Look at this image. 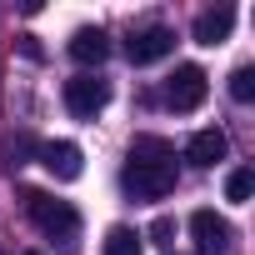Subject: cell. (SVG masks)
Here are the masks:
<instances>
[{"mask_svg":"<svg viewBox=\"0 0 255 255\" xmlns=\"http://www.w3.org/2000/svg\"><path fill=\"white\" fill-rule=\"evenodd\" d=\"M20 200H25V215L50 240H60V255H80V210L70 200H55L45 190H20Z\"/></svg>","mask_w":255,"mask_h":255,"instance_id":"6da1fadb","label":"cell"},{"mask_svg":"<svg viewBox=\"0 0 255 255\" xmlns=\"http://www.w3.org/2000/svg\"><path fill=\"white\" fill-rule=\"evenodd\" d=\"M120 190L130 200H160L175 190V160H125Z\"/></svg>","mask_w":255,"mask_h":255,"instance_id":"7a4b0ae2","label":"cell"},{"mask_svg":"<svg viewBox=\"0 0 255 255\" xmlns=\"http://www.w3.org/2000/svg\"><path fill=\"white\" fill-rule=\"evenodd\" d=\"M105 105H110V80H100L95 70H80L65 80V110L75 120H95Z\"/></svg>","mask_w":255,"mask_h":255,"instance_id":"3957f363","label":"cell"},{"mask_svg":"<svg viewBox=\"0 0 255 255\" xmlns=\"http://www.w3.org/2000/svg\"><path fill=\"white\" fill-rule=\"evenodd\" d=\"M205 90H210V75L200 70V65H175V75L165 80V105L170 110H200V100H205Z\"/></svg>","mask_w":255,"mask_h":255,"instance_id":"277c9868","label":"cell"},{"mask_svg":"<svg viewBox=\"0 0 255 255\" xmlns=\"http://www.w3.org/2000/svg\"><path fill=\"white\" fill-rule=\"evenodd\" d=\"M170 50H175V30H170V25H145V30H135L130 40H125L130 65H155V60H165Z\"/></svg>","mask_w":255,"mask_h":255,"instance_id":"5b68a950","label":"cell"},{"mask_svg":"<svg viewBox=\"0 0 255 255\" xmlns=\"http://www.w3.org/2000/svg\"><path fill=\"white\" fill-rule=\"evenodd\" d=\"M190 235H195L200 255H225L230 250V220L215 215V210H195L190 215Z\"/></svg>","mask_w":255,"mask_h":255,"instance_id":"8992f818","label":"cell"},{"mask_svg":"<svg viewBox=\"0 0 255 255\" xmlns=\"http://www.w3.org/2000/svg\"><path fill=\"white\" fill-rule=\"evenodd\" d=\"M40 165L55 175V180H80L85 175V155L75 140H45L40 145Z\"/></svg>","mask_w":255,"mask_h":255,"instance_id":"52a82bcc","label":"cell"},{"mask_svg":"<svg viewBox=\"0 0 255 255\" xmlns=\"http://www.w3.org/2000/svg\"><path fill=\"white\" fill-rule=\"evenodd\" d=\"M70 60L75 65H85V70H95V65H105V55H110V35L100 30V25H80L75 35H70Z\"/></svg>","mask_w":255,"mask_h":255,"instance_id":"ba28073f","label":"cell"},{"mask_svg":"<svg viewBox=\"0 0 255 255\" xmlns=\"http://www.w3.org/2000/svg\"><path fill=\"white\" fill-rule=\"evenodd\" d=\"M225 150H230V140H225L220 130H195V135H190V145H185V160H190V165H200V170H210V165H220V160H225Z\"/></svg>","mask_w":255,"mask_h":255,"instance_id":"9c48e42d","label":"cell"},{"mask_svg":"<svg viewBox=\"0 0 255 255\" xmlns=\"http://www.w3.org/2000/svg\"><path fill=\"white\" fill-rule=\"evenodd\" d=\"M230 30H235V10L230 5H215V10L195 15V40L200 45H220V40H230Z\"/></svg>","mask_w":255,"mask_h":255,"instance_id":"30bf717a","label":"cell"},{"mask_svg":"<svg viewBox=\"0 0 255 255\" xmlns=\"http://www.w3.org/2000/svg\"><path fill=\"white\" fill-rule=\"evenodd\" d=\"M100 250H105V255H145V235L130 230V225H110Z\"/></svg>","mask_w":255,"mask_h":255,"instance_id":"8fae6325","label":"cell"},{"mask_svg":"<svg viewBox=\"0 0 255 255\" xmlns=\"http://www.w3.org/2000/svg\"><path fill=\"white\" fill-rule=\"evenodd\" d=\"M130 160H175V145L160 135H135L130 140Z\"/></svg>","mask_w":255,"mask_h":255,"instance_id":"7c38bea8","label":"cell"},{"mask_svg":"<svg viewBox=\"0 0 255 255\" xmlns=\"http://www.w3.org/2000/svg\"><path fill=\"white\" fill-rule=\"evenodd\" d=\"M250 190H255V170H245V165H240V170H230V175H225V200L245 205V200H250Z\"/></svg>","mask_w":255,"mask_h":255,"instance_id":"4fadbf2b","label":"cell"},{"mask_svg":"<svg viewBox=\"0 0 255 255\" xmlns=\"http://www.w3.org/2000/svg\"><path fill=\"white\" fill-rule=\"evenodd\" d=\"M230 95H235L240 105L255 100V65H235V70H230Z\"/></svg>","mask_w":255,"mask_h":255,"instance_id":"5bb4252c","label":"cell"},{"mask_svg":"<svg viewBox=\"0 0 255 255\" xmlns=\"http://www.w3.org/2000/svg\"><path fill=\"white\" fill-rule=\"evenodd\" d=\"M20 55H25V60H45V50H40L35 35H20Z\"/></svg>","mask_w":255,"mask_h":255,"instance_id":"9a60e30c","label":"cell"},{"mask_svg":"<svg viewBox=\"0 0 255 255\" xmlns=\"http://www.w3.org/2000/svg\"><path fill=\"white\" fill-rule=\"evenodd\" d=\"M150 235H155L160 245H170V235H175V220H165V215H160V220L150 225Z\"/></svg>","mask_w":255,"mask_h":255,"instance_id":"2e32d148","label":"cell"},{"mask_svg":"<svg viewBox=\"0 0 255 255\" xmlns=\"http://www.w3.org/2000/svg\"><path fill=\"white\" fill-rule=\"evenodd\" d=\"M20 255H40V250H20Z\"/></svg>","mask_w":255,"mask_h":255,"instance_id":"e0dca14e","label":"cell"}]
</instances>
